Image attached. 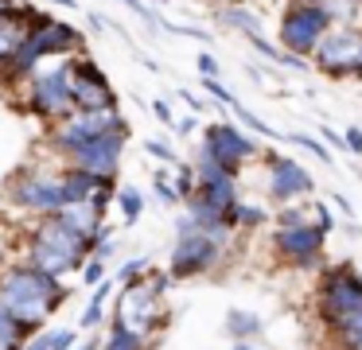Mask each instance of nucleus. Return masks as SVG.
Instances as JSON below:
<instances>
[{
  "instance_id": "1",
  "label": "nucleus",
  "mask_w": 362,
  "mask_h": 350,
  "mask_svg": "<svg viewBox=\"0 0 362 350\" xmlns=\"http://www.w3.org/2000/svg\"><path fill=\"white\" fill-rule=\"evenodd\" d=\"M74 296V288L66 280H55L47 272L32 269L28 261H4L0 264V303L16 315L20 334L35 339L40 331H47L51 315Z\"/></svg>"
},
{
  "instance_id": "2",
  "label": "nucleus",
  "mask_w": 362,
  "mask_h": 350,
  "mask_svg": "<svg viewBox=\"0 0 362 350\" xmlns=\"http://www.w3.org/2000/svg\"><path fill=\"white\" fill-rule=\"evenodd\" d=\"M315 319L335 350H358L362 342V272L351 261L323 264L315 284Z\"/></svg>"
},
{
  "instance_id": "3",
  "label": "nucleus",
  "mask_w": 362,
  "mask_h": 350,
  "mask_svg": "<svg viewBox=\"0 0 362 350\" xmlns=\"http://www.w3.org/2000/svg\"><path fill=\"white\" fill-rule=\"evenodd\" d=\"M32 269L47 272L55 280L78 276L82 264L90 261V233H82L74 222H66L63 214L35 218L32 226H24L20 233V257Z\"/></svg>"
},
{
  "instance_id": "4",
  "label": "nucleus",
  "mask_w": 362,
  "mask_h": 350,
  "mask_svg": "<svg viewBox=\"0 0 362 350\" xmlns=\"http://www.w3.org/2000/svg\"><path fill=\"white\" fill-rule=\"evenodd\" d=\"M269 253L281 269L292 272H308V269H323L327 264V233L312 222L300 202L281 206L269 230Z\"/></svg>"
},
{
  "instance_id": "5",
  "label": "nucleus",
  "mask_w": 362,
  "mask_h": 350,
  "mask_svg": "<svg viewBox=\"0 0 362 350\" xmlns=\"http://www.w3.org/2000/svg\"><path fill=\"white\" fill-rule=\"evenodd\" d=\"M20 109L35 121L55 124L74 113V82H71V59L40 62L35 74L20 86Z\"/></svg>"
},
{
  "instance_id": "6",
  "label": "nucleus",
  "mask_w": 362,
  "mask_h": 350,
  "mask_svg": "<svg viewBox=\"0 0 362 350\" xmlns=\"http://www.w3.org/2000/svg\"><path fill=\"white\" fill-rule=\"evenodd\" d=\"M339 28L335 12L327 4H315V0H288L281 8V20H276V39L284 51L300 54V59H312L315 47Z\"/></svg>"
},
{
  "instance_id": "7",
  "label": "nucleus",
  "mask_w": 362,
  "mask_h": 350,
  "mask_svg": "<svg viewBox=\"0 0 362 350\" xmlns=\"http://www.w3.org/2000/svg\"><path fill=\"white\" fill-rule=\"evenodd\" d=\"M8 206L24 218H51L66 210V187L63 168H24L8 179Z\"/></svg>"
},
{
  "instance_id": "8",
  "label": "nucleus",
  "mask_w": 362,
  "mask_h": 350,
  "mask_svg": "<svg viewBox=\"0 0 362 350\" xmlns=\"http://www.w3.org/2000/svg\"><path fill=\"white\" fill-rule=\"evenodd\" d=\"M113 319H121L125 327H133V331H144L148 339H156V334H164L168 327H172V315H168V296H160L156 288H152L148 276L133 280V284H121L117 296H113Z\"/></svg>"
},
{
  "instance_id": "9",
  "label": "nucleus",
  "mask_w": 362,
  "mask_h": 350,
  "mask_svg": "<svg viewBox=\"0 0 362 350\" xmlns=\"http://www.w3.org/2000/svg\"><path fill=\"white\" fill-rule=\"evenodd\" d=\"M117 121H121V109H105V113H86V109H74L71 117L47 124L43 144H47V152L55 156V160L71 163V156L78 152V148H86L90 140H98L105 129H113Z\"/></svg>"
},
{
  "instance_id": "10",
  "label": "nucleus",
  "mask_w": 362,
  "mask_h": 350,
  "mask_svg": "<svg viewBox=\"0 0 362 350\" xmlns=\"http://www.w3.org/2000/svg\"><path fill=\"white\" fill-rule=\"evenodd\" d=\"M203 156H211L218 168H226L230 175H242L245 171V163L250 160H257L265 148L253 140V132L250 129H242L238 121H211L203 129V148H199Z\"/></svg>"
},
{
  "instance_id": "11",
  "label": "nucleus",
  "mask_w": 362,
  "mask_h": 350,
  "mask_svg": "<svg viewBox=\"0 0 362 350\" xmlns=\"http://www.w3.org/2000/svg\"><path fill=\"white\" fill-rule=\"evenodd\" d=\"M222 261H226V245H218L206 233H183L172 245L168 272H172V280H199V276L218 272Z\"/></svg>"
},
{
  "instance_id": "12",
  "label": "nucleus",
  "mask_w": 362,
  "mask_h": 350,
  "mask_svg": "<svg viewBox=\"0 0 362 350\" xmlns=\"http://www.w3.org/2000/svg\"><path fill=\"white\" fill-rule=\"evenodd\" d=\"M312 70L327 78H354L362 70V28L339 23L312 54Z\"/></svg>"
},
{
  "instance_id": "13",
  "label": "nucleus",
  "mask_w": 362,
  "mask_h": 350,
  "mask_svg": "<svg viewBox=\"0 0 362 350\" xmlns=\"http://www.w3.org/2000/svg\"><path fill=\"white\" fill-rule=\"evenodd\" d=\"M129 140H133V129H129V121L121 117L113 129H105L98 140H90L86 148H78V152L71 156V163L82 168V171H90V175L117 179V168H121V156H125Z\"/></svg>"
},
{
  "instance_id": "14",
  "label": "nucleus",
  "mask_w": 362,
  "mask_h": 350,
  "mask_svg": "<svg viewBox=\"0 0 362 350\" xmlns=\"http://www.w3.org/2000/svg\"><path fill=\"white\" fill-rule=\"evenodd\" d=\"M71 82H74V109H86V113L117 109V90L90 54H74L71 59Z\"/></svg>"
},
{
  "instance_id": "15",
  "label": "nucleus",
  "mask_w": 362,
  "mask_h": 350,
  "mask_svg": "<svg viewBox=\"0 0 362 350\" xmlns=\"http://www.w3.org/2000/svg\"><path fill=\"white\" fill-rule=\"evenodd\" d=\"M265 191H269V202L292 206V202H304L308 194H315V179L300 160L276 156L273 163H265Z\"/></svg>"
},
{
  "instance_id": "16",
  "label": "nucleus",
  "mask_w": 362,
  "mask_h": 350,
  "mask_svg": "<svg viewBox=\"0 0 362 350\" xmlns=\"http://www.w3.org/2000/svg\"><path fill=\"white\" fill-rule=\"evenodd\" d=\"M195 171H199V191H195V199H203L206 206H214V210H222V214H226V210L234 206L238 199H242V175H230V171L218 168L211 156L199 152Z\"/></svg>"
},
{
  "instance_id": "17",
  "label": "nucleus",
  "mask_w": 362,
  "mask_h": 350,
  "mask_svg": "<svg viewBox=\"0 0 362 350\" xmlns=\"http://www.w3.org/2000/svg\"><path fill=\"white\" fill-rule=\"evenodd\" d=\"M226 222L234 233H257V230H265V226H273V218H269V206H261V202H253L242 194V199L226 210Z\"/></svg>"
},
{
  "instance_id": "18",
  "label": "nucleus",
  "mask_w": 362,
  "mask_h": 350,
  "mask_svg": "<svg viewBox=\"0 0 362 350\" xmlns=\"http://www.w3.org/2000/svg\"><path fill=\"white\" fill-rule=\"evenodd\" d=\"M222 331H226L230 342H257L265 334V319L250 308H230L226 319H222Z\"/></svg>"
},
{
  "instance_id": "19",
  "label": "nucleus",
  "mask_w": 362,
  "mask_h": 350,
  "mask_svg": "<svg viewBox=\"0 0 362 350\" xmlns=\"http://www.w3.org/2000/svg\"><path fill=\"white\" fill-rule=\"evenodd\" d=\"M152 346H156V339H148L144 331H133V327H125L121 319L110 315L102 334V350H152Z\"/></svg>"
},
{
  "instance_id": "20",
  "label": "nucleus",
  "mask_w": 362,
  "mask_h": 350,
  "mask_svg": "<svg viewBox=\"0 0 362 350\" xmlns=\"http://www.w3.org/2000/svg\"><path fill=\"white\" fill-rule=\"evenodd\" d=\"M218 23L242 31L245 39L265 35V20H261V12H257V8H250V4H222L218 8Z\"/></svg>"
},
{
  "instance_id": "21",
  "label": "nucleus",
  "mask_w": 362,
  "mask_h": 350,
  "mask_svg": "<svg viewBox=\"0 0 362 350\" xmlns=\"http://www.w3.org/2000/svg\"><path fill=\"white\" fill-rule=\"evenodd\" d=\"M144 206H148V199H144L141 187H133V183H121L117 187V210H121V222H125V226L141 222Z\"/></svg>"
},
{
  "instance_id": "22",
  "label": "nucleus",
  "mask_w": 362,
  "mask_h": 350,
  "mask_svg": "<svg viewBox=\"0 0 362 350\" xmlns=\"http://www.w3.org/2000/svg\"><path fill=\"white\" fill-rule=\"evenodd\" d=\"M28 35V23L24 20H12V16H0V62H8L12 54L20 51Z\"/></svg>"
},
{
  "instance_id": "23",
  "label": "nucleus",
  "mask_w": 362,
  "mask_h": 350,
  "mask_svg": "<svg viewBox=\"0 0 362 350\" xmlns=\"http://www.w3.org/2000/svg\"><path fill=\"white\" fill-rule=\"evenodd\" d=\"M230 113H234V121L242 124V129L257 132V136H265V140H284V132H281V129H273L269 121H261V117L253 113V109H245L238 98H234V105H230Z\"/></svg>"
},
{
  "instance_id": "24",
  "label": "nucleus",
  "mask_w": 362,
  "mask_h": 350,
  "mask_svg": "<svg viewBox=\"0 0 362 350\" xmlns=\"http://www.w3.org/2000/svg\"><path fill=\"white\" fill-rule=\"evenodd\" d=\"M152 194H156L164 206H175V210L183 206L180 191H175V183H172V163H168V168H156V171H152Z\"/></svg>"
},
{
  "instance_id": "25",
  "label": "nucleus",
  "mask_w": 362,
  "mask_h": 350,
  "mask_svg": "<svg viewBox=\"0 0 362 350\" xmlns=\"http://www.w3.org/2000/svg\"><path fill=\"white\" fill-rule=\"evenodd\" d=\"M172 183H175V191H180L183 202L195 199V191H199V171H195V163H172Z\"/></svg>"
},
{
  "instance_id": "26",
  "label": "nucleus",
  "mask_w": 362,
  "mask_h": 350,
  "mask_svg": "<svg viewBox=\"0 0 362 350\" xmlns=\"http://www.w3.org/2000/svg\"><path fill=\"white\" fill-rule=\"evenodd\" d=\"M148 272H152L148 257H129V261H121L117 269H113V280H117V284H133V280L148 276Z\"/></svg>"
},
{
  "instance_id": "27",
  "label": "nucleus",
  "mask_w": 362,
  "mask_h": 350,
  "mask_svg": "<svg viewBox=\"0 0 362 350\" xmlns=\"http://www.w3.org/2000/svg\"><path fill=\"white\" fill-rule=\"evenodd\" d=\"M43 334H47V350H74L82 339L78 327H47Z\"/></svg>"
},
{
  "instance_id": "28",
  "label": "nucleus",
  "mask_w": 362,
  "mask_h": 350,
  "mask_svg": "<svg viewBox=\"0 0 362 350\" xmlns=\"http://www.w3.org/2000/svg\"><path fill=\"white\" fill-rule=\"evenodd\" d=\"M284 140H288V144H296V148H304V152H312L315 160L331 163V152H327V144H323V140L308 136V132H284Z\"/></svg>"
},
{
  "instance_id": "29",
  "label": "nucleus",
  "mask_w": 362,
  "mask_h": 350,
  "mask_svg": "<svg viewBox=\"0 0 362 350\" xmlns=\"http://www.w3.org/2000/svg\"><path fill=\"white\" fill-rule=\"evenodd\" d=\"M308 214H312V222L320 226V230L327 233V238H331V233L339 230V218L331 214V206H327V202H323V199H312V202H308Z\"/></svg>"
},
{
  "instance_id": "30",
  "label": "nucleus",
  "mask_w": 362,
  "mask_h": 350,
  "mask_svg": "<svg viewBox=\"0 0 362 350\" xmlns=\"http://www.w3.org/2000/svg\"><path fill=\"white\" fill-rule=\"evenodd\" d=\"M16 342H24L20 323H16V315H12L4 303H0V350H4V346H16Z\"/></svg>"
},
{
  "instance_id": "31",
  "label": "nucleus",
  "mask_w": 362,
  "mask_h": 350,
  "mask_svg": "<svg viewBox=\"0 0 362 350\" xmlns=\"http://www.w3.org/2000/svg\"><path fill=\"white\" fill-rule=\"evenodd\" d=\"M110 264H105V261H98V257H90V261L86 264H82V272H78V280H82V288H98V284H102V280L105 276H110Z\"/></svg>"
},
{
  "instance_id": "32",
  "label": "nucleus",
  "mask_w": 362,
  "mask_h": 350,
  "mask_svg": "<svg viewBox=\"0 0 362 350\" xmlns=\"http://www.w3.org/2000/svg\"><path fill=\"white\" fill-rule=\"evenodd\" d=\"M203 93L214 101V105H222V109L234 105V93H230L226 86H222V78H203Z\"/></svg>"
},
{
  "instance_id": "33",
  "label": "nucleus",
  "mask_w": 362,
  "mask_h": 350,
  "mask_svg": "<svg viewBox=\"0 0 362 350\" xmlns=\"http://www.w3.org/2000/svg\"><path fill=\"white\" fill-rule=\"evenodd\" d=\"M121 4H125L129 12H133V16H141V20L148 23V28H164V16H160L156 8H148V4H144V0H121Z\"/></svg>"
},
{
  "instance_id": "34",
  "label": "nucleus",
  "mask_w": 362,
  "mask_h": 350,
  "mask_svg": "<svg viewBox=\"0 0 362 350\" xmlns=\"http://www.w3.org/2000/svg\"><path fill=\"white\" fill-rule=\"evenodd\" d=\"M250 43H253V51H257V54H261V59H269V62H276V66H281V54H284V51H281V47H273V43H269V39H265V35H253V39H250Z\"/></svg>"
},
{
  "instance_id": "35",
  "label": "nucleus",
  "mask_w": 362,
  "mask_h": 350,
  "mask_svg": "<svg viewBox=\"0 0 362 350\" xmlns=\"http://www.w3.org/2000/svg\"><path fill=\"white\" fill-rule=\"evenodd\" d=\"M144 152L156 156V160H164V163H180V160H175V148L164 144V140H144Z\"/></svg>"
},
{
  "instance_id": "36",
  "label": "nucleus",
  "mask_w": 362,
  "mask_h": 350,
  "mask_svg": "<svg viewBox=\"0 0 362 350\" xmlns=\"http://www.w3.org/2000/svg\"><path fill=\"white\" fill-rule=\"evenodd\" d=\"M195 66H199V74H203V78H222V66H218V59H214V54H206V51H199Z\"/></svg>"
},
{
  "instance_id": "37",
  "label": "nucleus",
  "mask_w": 362,
  "mask_h": 350,
  "mask_svg": "<svg viewBox=\"0 0 362 350\" xmlns=\"http://www.w3.org/2000/svg\"><path fill=\"white\" fill-rule=\"evenodd\" d=\"M152 113H156V121H160V124L175 129V113H172V105H168L164 98H152Z\"/></svg>"
},
{
  "instance_id": "38",
  "label": "nucleus",
  "mask_w": 362,
  "mask_h": 350,
  "mask_svg": "<svg viewBox=\"0 0 362 350\" xmlns=\"http://www.w3.org/2000/svg\"><path fill=\"white\" fill-rule=\"evenodd\" d=\"M117 238H105L102 241V245H94V249H90V257H98V261H105V264H110L113 261V257H117Z\"/></svg>"
},
{
  "instance_id": "39",
  "label": "nucleus",
  "mask_w": 362,
  "mask_h": 350,
  "mask_svg": "<svg viewBox=\"0 0 362 350\" xmlns=\"http://www.w3.org/2000/svg\"><path fill=\"white\" fill-rule=\"evenodd\" d=\"M343 140H346V152H351V156H362V129H358V124L343 129Z\"/></svg>"
},
{
  "instance_id": "40",
  "label": "nucleus",
  "mask_w": 362,
  "mask_h": 350,
  "mask_svg": "<svg viewBox=\"0 0 362 350\" xmlns=\"http://www.w3.org/2000/svg\"><path fill=\"white\" fill-rule=\"evenodd\" d=\"M175 132H180V136H195V132H199V117L195 113L180 117V121H175Z\"/></svg>"
},
{
  "instance_id": "41",
  "label": "nucleus",
  "mask_w": 362,
  "mask_h": 350,
  "mask_svg": "<svg viewBox=\"0 0 362 350\" xmlns=\"http://www.w3.org/2000/svg\"><path fill=\"white\" fill-rule=\"evenodd\" d=\"M180 98L191 105V113H203L206 105H214V101H206V98H199V93H191V90H180Z\"/></svg>"
},
{
  "instance_id": "42",
  "label": "nucleus",
  "mask_w": 362,
  "mask_h": 350,
  "mask_svg": "<svg viewBox=\"0 0 362 350\" xmlns=\"http://www.w3.org/2000/svg\"><path fill=\"white\" fill-rule=\"evenodd\" d=\"M320 140H323V144H331V148H343V152H346V140H343V132H331L327 124L320 129Z\"/></svg>"
},
{
  "instance_id": "43",
  "label": "nucleus",
  "mask_w": 362,
  "mask_h": 350,
  "mask_svg": "<svg viewBox=\"0 0 362 350\" xmlns=\"http://www.w3.org/2000/svg\"><path fill=\"white\" fill-rule=\"evenodd\" d=\"M315 4H327L331 12H335V20L343 23L346 20V4H354V0H315Z\"/></svg>"
},
{
  "instance_id": "44",
  "label": "nucleus",
  "mask_w": 362,
  "mask_h": 350,
  "mask_svg": "<svg viewBox=\"0 0 362 350\" xmlns=\"http://www.w3.org/2000/svg\"><path fill=\"white\" fill-rule=\"evenodd\" d=\"M331 202H335V206H339V210H343V214H346V218H351V214H354V206H351V202H346V199H343V194H339V191H331Z\"/></svg>"
},
{
  "instance_id": "45",
  "label": "nucleus",
  "mask_w": 362,
  "mask_h": 350,
  "mask_svg": "<svg viewBox=\"0 0 362 350\" xmlns=\"http://www.w3.org/2000/svg\"><path fill=\"white\" fill-rule=\"evenodd\" d=\"M230 350H261V342H230Z\"/></svg>"
},
{
  "instance_id": "46",
  "label": "nucleus",
  "mask_w": 362,
  "mask_h": 350,
  "mask_svg": "<svg viewBox=\"0 0 362 350\" xmlns=\"http://www.w3.org/2000/svg\"><path fill=\"white\" fill-rule=\"evenodd\" d=\"M47 4H59V8H74L78 0H47Z\"/></svg>"
},
{
  "instance_id": "47",
  "label": "nucleus",
  "mask_w": 362,
  "mask_h": 350,
  "mask_svg": "<svg viewBox=\"0 0 362 350\" xmlns=\"http://www.w3.org/2000/svg\"><path fill=\"white\" fill-rule=\"evenodd\" d=\"M0 90H4V62H0Z\"/></svg>"
},
{
  "instance_id": "48",
  "label": "nucleus",
  "mask_w": 362,
  "mask_h": 350,
  "mask_svg": "<svg viewBox=\"0 0 362 350\" xmlns=\"http://www.w3.org/2000/svg\"><path fill=\"white\" fill-rule=\"evenodd\" d=\"M354 78H358V82H362V70H358V74H354Z\"/></svg>"
}]
</instances>
